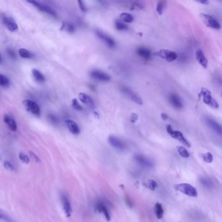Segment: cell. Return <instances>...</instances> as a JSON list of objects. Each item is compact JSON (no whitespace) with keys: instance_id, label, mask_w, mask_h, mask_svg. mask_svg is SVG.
Instances as JSON below:
<instances>
[{"instance_id":"cell-1","label":"cell","mask_w":222,"mask_h":222,"mask_svg":"<svg viewBox=\"0 0 222 222\" xmlns=\"http://www.w3.org/2000/svg\"><path fill=\"white\" fill-rule=\"evenodd\" d=\"M199 96L202 98L203 103L209 106L210 107L217 109L219 108V105L217 102L212 97L210 91L206 88H202L200 92H199Z\"/></svg>"},{"instance_id":"cell-2","label":"cell","mask_w":222,"mask_h":222,"mask_svg":"<svg viewBox=\"0 0 222 222\" xmlns=\"http://www.w3.org/2000/svg\"><path fill=\"white\" fill-rule=\"evenodd\" d=\"M176 190L190 197H195L197 196V191L193 186L188 183H181L175 186Z\"/></svg>"},{"instance_id":"cell-3","label":"cell","mask_w":222,"mask_h":222,"mask_svg":"<svg viewBox=\"0 0 222 222\" xmlns=\"http://www.w3.org/2000/svg\"><path fill=\"white\" fill-rule=\"evenodd\" d=\"M166 130L168 134H170L172 137H173L174 139L181 142L185 146H188V147H190L191 145L190 143V142L185 138L183 134V133L178 130H174L172 128L171 126L170 125H168L166 126Z\"/></svg>"},{"instance_id":"cell-4","label":"cell","mask_w":222,"mask_h":222,"mask_svg":"<svg viewBox=\"0 0 222 222\" xmlns=\"http://www.w3.org/2000/svg\"><path fill=\"white\" fill-rule=\"evenodd\" d=\"M155 56L161 57L162 59H165L168 62H172L178 58V55L174 51L166 49H161L154 53Z\"/></svg>"},{"instance_id":"cell-5","label":"cell","mask_w":222,"mask_h":222,"mask_svg":"<svg viewBox=\"0 0 222 222\" xmlns=\"http://www.w3.org/2000/svg\"><path fill=\"white\" fill-rule=\"evenodd\" d=\"M200 16L207 27L217 30L221 28V25L219 22L212 16L202 13V14L200 15Z\"/></svg>"},{"instance_id":"cell-6","label":"cell","mask_w":222,"mask_h":222,"mask_svg":"<svg viewBox=\"0 0 222 222\" xmlns=\"http://www.w3.org/2000/svg\"><path fill=\"white\" fill-rule=\"evenodd\" d=\"M22 103H23L24 108L29 112L36 115V116H40V115H41V109H40L39 105L36 103L30 100H24L22 102Z\"/></svg>"},{"instance_id":"cell-7","label":"cell","mask_w":222,"mask_h":222,"mask_svg":"<svg viewBox=\"0 0 222 222\" xmlns=\"http://www.w3.org/2000/svg\"><path fill=\"white\" fill-rule=\"evenodd\" d=\"M90 75L93 79L100 82H109L111 79V77L108 74H106L104 72H103V71L99 70H94L91 71L90 72Z\"/></svg>"},{"instance_id":"cell-8","label":"cell","mask_w":222,"mask_h":222,"mask_svg":"<svg viewBox=\"0 0 222 222\" xmlns=\"http://www.w3.org/2000/svg\"><path fill=\"white\" fill-rule=\"evenodd\" d=\"M122 91L128 98H129L130 100H132L133 102H134L136 104L139 105H142V104H143V102H142L141 98L137 95L136 93L132 91L130 88L126 87H123L122 88Z\"/></svg>"},{"instance_id":"cell-9","label":"cell","mask_w":222,"mask_h":222,"mask_svg":"<svg viewBox=\"0 0 222 222\" xmlns=\"http://www.w3.org/2000/svg\"><path fill=\"white\" fill-rule=\"evenodd\" d=\"M108 142L113 147L119 150H124L126 147L125 143L119 137L115 136H109L108 137Z\"/></svg>"},{"instance_id":"cell-10","label":"cell","mask_w":222,"mask_h":222,"mask_svg":"<svg viewBox=\"0 0 222 222\" xmlns=\"http://www.w3.org/2000/svg\"><path fill=\"white\" fill-rule=\"evenodd\" d=\"M96 34L98 37H99L100 40H102V41H103L109 48H112L115 46V42L114 41V40L112 38H111L109 36H108V35H106V33L99 30L96 31Z\"/></svg>"},{"instance_id":"cell-11","label":"cell","mask_w":222,"mask_h":222,"mask_svg":"<svg viewBox=\"0 0 222 222\" xmlns=\"http://www.w3.org/2000/svg\"><path fill=\"white\" fill-rule=\"evenodd\" d=\"M169 101L174 108L180 109L183 108V100L180 99V97L177 94H173V93L170 94L169 96Z\"/></svg>"},{"instance_id":"cell-12","label":"cell","mask_w":222,"mask_h":222,"mask_svg":"<svg viewBox=\"0 0 222 222\" xmlns=\"http://www.w3.org/2000/svg\"><path fill=\"white\" fill-rule=\"evenodd\" d=\"M134 158L137 163H139V165L143 167L150 168L153 166V163L152 162V161L148 158L143 156V155L136 154L134 156Z\"/></svg>"},{"instance_id":"cell-13","label":"cell","mask_w":222,"mask_h":222,"mask_svg":"<svg viewBox=\"0 0 222 222\" xmlns=\"http://www.w3.org/2000/svg\"><path fill=\"white\" fill-rule=\"evenodd\" d=\"M3 22L7 29L11 32H16L18 30V26L15 22V20L11 17L3 16Z\"/></svg>"},{"instance_id":"cell-14","label":"cell","mask_w":222,"mask_h":222,"mask_svg":"<svg viewBox=\"0 0 222 222\" xmlns=\"http://www.w3.org/2000/svg\"><path fill=\"white\" fill-rule=\"evenodd\" d=\"M28 2L32 4V5H33L35 7H36L37 9H39L40 11L46 12V13H47V14L53 16H56V12L54 11H53L52 9H51L50 7H48L46 5H43V4L40 3H39L36 1H28Z\"/></svg>"},{"instance_id":"cell-15","label":"cell","mask_w":222,"mask_h":222,"mask_svg":"<svg viewBox=\"0 0 222 222\" xmlns=\"http://www.w3.org/2000/svg\"><path fill=\"white\" fill-rule=\"evenodd\" d=\"M205 122L207 123V125L209 126L213 131L215 132L217 134H218L220 136L222 134L221 126L218 123L214 121V119L209 117L205 118Z\"/></svg>"},{"instance_id":"cell-16","label":"cell","mask_w":222,"mask_h":222,"mask_svg":"<svg viewBox=\"0 0 222 222\" xmlns=\"http://www.w3.org/2000/svg\"><path fill=\"white\" fill-rule=\"evenodd\" d=\"M65 126L67 127L69 131L72 133V134L78 135L79 134V132H80V130H79V128L78 125V124L76 122L72 121V120L68 119V120H66V121H65Z\"/></svg>"},{"instance_id":"cell-17","label":"cell","mask_w":222,"mask_h":222,"mask_svg":"<svg viewBox=\"0 0 222 222\" xmlns=\"http://www.w3.org/2000/svg\"><path fill=\"white\" fill-rule=\"evenodd\" d=\"M62 204H63V210L65 212V214L67 217H69L72 215V207H71V205L69 201V199L68 197L66 196V195H63L61 198Z\"/></svg>"},{"instance_id":"cell-18","label":"cell","mask_w":222,"mask_h":222,"mask_svg":"<svg viewBox=\"0 0 222 222\" xmlns=\"http://www.w3.org/2000/svg\"><path fill=\"white\" fill-rule=\"evenodd\" d=\"M195 58H196L199 64L201 65L203 68H207L208 60L205 54H204L203 50H201V49H199V50L196 51V53H195Z\"/></svg>"},{"instance_id":"cell-19","label":"cell","mask_w":222,"mask_h":222,"mask_svg":"<svg viewBox=\"0 0 222 222\" xmlns=\"http://www.w3.org/2000/svg\"><path fill=\"white\" fill-rule=\"evenodd\" d=\"M79 99L81 100L82 103L86 104L88 107L91 109L95 108L94 102L92 100L91 98L84 92H80L79 94Z\"/></svg>"},{"instance_id":"cell-20","label":"cell","mask_w":222,"mask_h":222,"mask_svg":"<svg viewBox=\"0 0 222 222\" xmlns=\"http://www.w3.org/2000/svg\"><path fill=\"white\" fill-rule=\"evenodd\" d=\"M3 121L7 124L9 129L12 132H16L17 130V125L15 119L8 115H5L3 117Z\"/></svg>"},{"instance_id":"cell-21","label":"cell","mask_w":222,"mask_h":222,"mask_svg":"<svg viewBox=\"0 0 222 222\" xmlns=\"http://www.w3.org/2000/svg\"><path fill=\"white\" fill-rule=\"evenodd\" d=\"M137 54L145 60H148L151 57V52L149 49L145 47H140L137 48Z\"/></svg>"},{"instance_id":"cell-22","label":"cell","mask_w":222,"mask_h":222,"mask_svg":"<svg viewBox=\"0 0 222 222\" xmlns=\"http://www.w3.org/2000/svg\"><path fill=\"white\" fill-rule=\"evenodd\" d=\"M96 210L100 212H103L104 215L105 216L106 220H107V221H109L110 220V215H109V213L108 212V208H106V207L105 206L104 204L102 203H99L96 205Z\"/></svg>"},{"instance_id":"cell-23","label":"cell","mask_w":222,"mask_h":222,"mask_svg":"<svg viewBox=\"0 0 222 222\" xmlns=\"http://www.w3.org/2000/svg\"><path fill=\"white\" fill-rule=\"evenodd\" d=\"M32 74L33 76L35 78L36 82L39 83H44L45 81V77H44V75L40 72L39 70L37 69H33L32 70Z\"/></svg>"},{"instance_id":"cell-24","label":"cell","mask_w":222,"mask_h":222,"mask_svg":"<svg viewBox=\"0 0 222 222\" xmlns=\"http://www.w3.org/2000/svg\"><path fill=\"white\" fill-rule=\"evenodd\" d=\"M19 55L22 58L24 59H31L33 57V54L29 50L24 48H21L19 50Z\"/></svg>"},{"instance_id":"cell-25","label":"cell","mask_w":222,"mask_h":222,"mask_svg":"<svg viewBox=\"0 0 222 222\" xmlns=\"http://www.w3.org/2000/svg\"><path fill=\"white\" fill-rule=\"evenodd\" d=\"M61 30L65 31V32L69 33H72L74 32L75 28H74V26L72 24H71L70 23H67V22H64L63 25H62V26H61Z\"/></svg>"},{"instance_id":"cell-26","label":"cell","mask_w":222,"mask_h":222,"mask_svg":"<svg viewBox=\"0 0 222 222\" xmlns=\"http://www.w3.org/2000/svg\"><path fill=\"white\" fill-rule=\"evenodd\" d=\"M120 19L121 20V21L126 22V23H131L134 20V18L129 13L123 12L120 15Z\"/></svg>"},{"instance_id":"cell-27","label":"cell","mask_w":222,"mask_h":222,"mask_svg":"<svg viewBox=\"0 0 222 222\" xmlns=\"http://www.w3.org/2000/svg\"><path fill=\"white\" fill-rule=\"evenodd\" d=\"M155 212H156V217L158 219L162 218L164 212H163L162 205L160 203H158L156 204V205H155Z\"/></svg>"},{"instance_id":"cell-28","label":"cell","mask_w":222,"mask_h":222,"mask_svg":"<svg viewBox=\"0 0 222 222\" xmlns=\"http://www.w3.org/2000/svg\"><path fill=\"white\" fill-rule=\"evenodd\" d=\"M145 186L150 190L154 191L156 189L158 185V183L155 180H154L153 179H149L146 182Z\"/></svg>"},{"instance_id":"cell-29","label":"cell","mask_w":222,"mask_h":222,"mask_svg":"<svg viewBox=\"0 0 222 222\" xmlns=\"http://www.w3.org/2000/svg\"><path fill=\"white\" fill-rule=\"evenodd\" d=\"M115 25L116 29L119 31H125L128 29V26L123 23V22L121 20H116L115 22Z\"/></svg>"},{"instance_id":"cell-30","label":"cell","mask_w":222,"mask_h":222,"mask_svg":"<svg viewBox=\"0 0 222 222\" xmlns=\"http://www.w3.org/2000/svg\"><path fill=\"white\" fill-rule=\"evenodd\" d=\"M166 3H167V2L166 1H160V2H158L157 6H156V11L159 15H162V13L164 10V8L166 7Z\"/></svg>"},{"instance_id":"cell-31","label":"cell","mask_w":222,"mask_h":222,"mask_svg":"<svg viewBox=\"0 0 222 222\" xmlns=\"http://www.w3.org/2000/svg\"><path fill=\"white\" fill-rule=\"evenodd\" d=\"M177 151L182 157L183 158H188L190 156V153L183 146H177Z\"/></svg>"},{"instance_id":"cell-32","label":"cell","mask_w":222,"mask_h":222,"mask_svg":"<svg viewBox=\"0 0 222 222\" xmlns=\"http://www.w3.org/2000/svg\"><path fill=\"white\" fill-rule=\"evenodd\" d=\"M143 8H144V6H143V4H142L141 2H132L130 7H129V8L130 10L143 9Z\"/></svg>"},{"instance_id":"cell-33","label":"cell","mask_w":222,"mask_h":222,"mask_svg":"<svg viewBox=\"0 0 222 222\" xmlns=\"http://www.w3.org/2000/svg\"><path fill=\"white\" fill-rule=\"evenodd\" d=\"M10 85L8 79L4 75L0 74V86L3 87H8Z\"/></svg>"},{"instance_id":"cell-34","label":"cell","mask_w":222,"mask_h":222,"mask_svg":"<svg viewBox=\"0 0 222 222\" xmlns=\"http://www.w3.org/2000/svg\"><path fill=\"white\" fill-rule=\"evenodd\" d=\"M72 106L75 109H76L78 111H82L83 109L82 106L79 104L78 101L76 99H74L72 100Z\"/></svg>"},{"instance_id":"cell-35","label":"cell","mask_w":222,"mask_h":222,"mask_svg":"<svg viewBox=\"0 0 222 222\" xmlns=\"http://www.w3.org/2000/svg\"><path fill=\"white\" fill-rule=\"evenodd\" d=\"M204 161L207 163H211L213 160V156L210 153H207L203 154Z\"/></svg>"},{"instance_id":"cell-36","label":"cell","mask_w":222,"mask_h":222,"mask_svg":"<svg viewBox=\"0 0 222 222\" xmlns=\"http://www.w3.org/2000/svg\"><path fill=\"white\" fill-rule=\"evenodd\" d=\"M19 158L22 162L25 163V164H28L30 162L29 158H28V156H27V155H25V154L22 153H20L19 154Z\"/></svg>"},{"instance_id":"cell-37","label":"cell","mask_w":222,"mask_h":222,"mask_svg":"<svg viewBox=\"0 0 222 222\" xmlns=\"http://www.w3.org/2000/svg\"><path fill=\"white\" fill-rule=\"evenodd\" d=\"M4 167H5L6 170L10 171H12L13 170H14V167H13V166L12 165V164L8 161H6L4 162Z\"/></svg>"},{"instance_id":"cell-38","label":"cell","mask_w":222,"mask_h":222,"mask_svg":"<svg viewBox=\"0 0 222 222\" xmlns=\"http://www.w3.org/2000/svg\"><path fill=\"white\" fill-rule=\"evenodd\" d=\"M29 154H30L31 157L32 158V159L33 160H34L35 162H37V163H40V162H41V159H40V158L37 156V155L35 154L33 152H32V151H29Z\"/></svg>"},{"instance_id":"cell-39","label":"cell","mask_w":222,"mask_h":222,"mask_svg":"<svg viewBox=\"0 0 222 222\" xmlns=\"http://www.w3.org/2000/svg\"><path fill=\"white\" fill-rule=\"evenodd\" d=\"M137 120H138V115H137V113H132L131 115H130V121L134 123H136Z\"/></svg>"},{"instance_id":"cell-40","label":"cell","mask_w":222,"mask_h":222,"mask_svg":"<svg viewBox=\"0 0 222 222\" xmlns=\"http://www.w3.org/2000/svg\"><path fill=\"white\" fill-rule=\"evenodd\" d=\"M78 3L79 7V8H80V10L82 12H86L87 11V8L85 5V4H84V3L82 1H78Z\"/></svg>"},{"instance_id":"cell-41","label":"cell","mask_w":222,"mask_h":222,"mask_svg":"<svg viewBox=\"0 0 222 222\" xmlns=\"http://www.w3.org/2000/svg\"><path fill=\"white\" fill-rule=\"evenodd\" d=\"M202 184H203V186H206V187H208V186H211V181L208 179H202L201 180Z\"/></svg>"},{"instance_id":"cell-42","label":"cell","mask_w":222,"mask_h":222,"mask_svg":"<svg viewBox=\"0 0 222 222\" xmlns=\"http://www.w3.org/2000/svg\"><path fill=\"white\" fill-rule=\"evenodd\" d=\"M0 220H6V221L8 220L7 216H6L5 214H4V213L1 210H0Z\"/></svg>"},{"instance_id":"cell-43","label":"cell","mask_w":222,"mask_h":222,"mask_svg":"<svg viewBox=\"0 0 222 222\" xmlns=\"http://www.w3.org/2000/svg\"><path fill=\"white\" fill-rule=\"evenodd\" d=\"M7 52H8V54L11 57H12V58H15L16 55H15V53L14 51L11 50V49H8Z\"/></svg>"},{"instance_id":"cell-44","label":"cell","mask_w":222,"mask_h":222,"mask_svg":"<svg viewBox=\"0 0 222 222\" xmlns=\"http://www.w3.org/2000/svg\"><path fill=\"white\" fill-rule=\"evenodd\" d=\"M161 118L164 120V121H166V120H167L168 119V115L166 114V113H161Z\"/></svg>"},{"instance_id":"cell-45","label":"cell","mask_w":222,"mask_h":222,"mask_svg":"<svg viewBox=\"0 0 222 222\" xmlns=\"http://www.w3.org/2000/svg\"><path fill=\"white\" fill-rule=\"evenodd\" d=\"M199 2L201 4H205V5H207V4H208V3H209V2L207 1V0H205V1H200Z\"/></svg>"},{"instance_id":"cell-46","label":"cell","mask_w":222,"mask_h":222,"mask_svg":"<svg viewBox=\"0 0 222 222\" xmlns=\"http://www.w3.org/2000/svg\"><path fill=\"white\" fill-rule=\"evenodd\" d=\"M2 61V57H1V56H0V61Z\"/></svg>"},{"instance_id":"cell-47","label":"cell","mask_w":222,"mask_h":222,"mask_svg":"<svg viewBox=\"0 0 222 222\" xmlns=\"http://www.w3.org/2000/svg\"><path fill=\"white\" fill-rule=\"evenodd\" d=\"M0 161H1V157H0Z\"/></svg>"}]
</instances>
